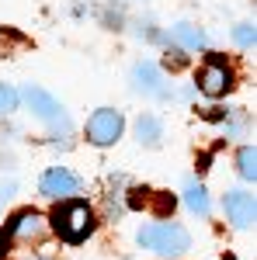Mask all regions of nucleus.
Segmentation results:
<instances>
[{
  "instance_id": "1",
  "label": "nucleus",
  "mask_w": 257,
  "mask_h": 260,
  "mask_svg": "<svg viewBox=\"0 0 257 260\" xmlns=\"http://www.w3.org/2000/svg\"><path fill=\"white\" fill-rule=\"evenodd\" d=\"M94 212H91V205H83L77 198H66L60 201L56 208H52V215H49V229H56L60 233V240L66 243H83L91 233H94Z\"/></svg>"
},
{
  "instance_id": "2",
  "label": "nucleus",
  "mask_w": 257,
  "mask_h": 260,
  "mask_svg": "<svg viewBox=\"0 0 257 260\" xmlns=\"http://www.w3.org/2000/svg\"><path fill=\"white\" fill-rule=\"evenodd\" d=\"M136 243L157 257H178L184 250H191V236L178 222H150L136 233Z\"/></svg>"
},
{
  "instance_id": "3",
  "label": "nucleus",
  "mask_w": 257,
  "mask_h": 260,
  "mask_svg": "<svg viewBox=\"0 0 257 260\" xmlns=\"http://www.w3.org/2000/svg\"><path fill=\"white\" fill-rule=\"evenodd\" d=\"M122 132H125V118L115 108H98L83 125V136L91 146H115L122 139Z\"/></svg>"
},
{
  "instance_id": "4",
  "label": "nucleus",
  "mask_w": 257,
  "mask_h": 260,
  "mask_svg": "<svg viewBox=\"0 0 257 260\" xmlns=\"http://www.w3.org/2000/svg\"><path fill=\"white\" fill-rule=\"evenodd\" d=\"M7 240L11 243H42L45 236H49V219L42 215V212H35V208H24V212H18V215H11V222H7Z\"/></svg>"
},
{
  "instance_id": "5",
  "label": "nucleus",
  "mask_w": 257,
  "mask_h": 260,
  "mask_svg": "<svg viewBox=\"0 0 257 260\" xmlns=\"http://www.w3.org/2000/svg\"><path fill=\"white\" fill-rule=\"evenodd\" d=\"M18 98H24V104L32 108V115H35L39 121L60 125L63 132H66V125H70V121H66V111H63V104H60L56 98H52L49 90H42V87H32V83H28V87L21 90Z\"/></svg>"
},
{
  "instance_id": "6",
  "label": "nucleus",
  "mask_w": 257,
  "mask_h": 260,
  "mask_svg": "<svg viewBox=\"0 0 257 260\" xmlns=\"http://www.w3.org/2000/svg\"><path fill=\"white\" fill-rule=\"evenodd\" d=\"M233 70H230V62L212 56V59H205V66L198 70V90L205 94V98H222L226 90H233Z\"/></svg>"
},
{
  "instance_id": "7",
  "label": "nucleus",
  "mask_w": 257,
  "mask_h": 260,
  "mask_svg": "<svg viewBox=\"0 0 257 260\" xmlns=\"http://www.w3.org/2000/svg\"><path fill=\"white\" fill-rule=\"evenodd\" d=\"M39 191L45 194V198L66 201L70 194L80 191V177L73 174V170H66V167H49V170L39 177Z\"/></svg>"
},
{
  "instance_id": "8",
  "label": "nucleus",
  "mask_w": 257,
  "mask_h": 260,
  "mask_svg": "<svg viewBox=\"0 0 257 260\" xmlns=\"http://www.w3.org/2000/svg\"><path fill=\"white\" fill-rule=\"evenodd\" d=\"M222 208H226V219L233 229H250L257 219V205H254V194H247V191H226L222 194Z\"/></svg>"
},
{
  "instance_id": "9",
  "label": "nucleus",
  "mask_w": 257,
  "mask_h": 260,
  "mask_svg": "<svg viewBox=\"0 0 257 260\" xmlns=\"http://www.w3.org/2000/svg\"><path fill=\"white\" fill-rule=\"evenodd\" d=\"M132 90L146 94V98H160L163 94V73L157 70V62H136L132 66Z\"/></svg>"
},
{
  "instance_id": "10",
  "label": "nucleus",
  "mask_w": 257,
  "mask_h": 260,
  "mask_svg": "<svg viewBox=\"0 0 257 260\" xmlns=\"http://www.w3.org/2000/svg\"><path fill=\"white\" fill-rule=\"evenodd\" d=\"M170 39L178 42L181 52H198V49H205V45H209L205 31L195 28V24H188V21H178V24L170 28Z\"/></svg>"
},
{
  "instance_id": "11",
  "label": "nucleus",
  "mask_w": 257,
  "mask_h": 260,
  "mask_svg": "<svg viewBox=\"0 0 257 260\" xmlns=\"http://www.w3.org/2000/svg\"><path fill=\"white\" fill-rule=\"evenodd\" d=\"M184 205H188L195 215L209 219L212 205H209V191H205V184H198V180H188V187H184Z\"/></svg>"
},
{
  "instance_id": "12",
  "label": "nucleus",
  "mask_w": 257,
  "mask_h": 260,
  "mask_svg": "<svg viewBox=\"0 0 257 260\" xmlns=\"http://www.w3.org/2000/svg\"><path fill=\"white\" fill-rule=\"evenodd\" d=\"M136 136L142 146H157L160 139H163V128H160V121L153 118V115H142V118L136 121Z\"/></svg>"
},
{
  "instance_id": "13",
  "label": "nucleus",
  "mask_w": 257,
  "mask_h": 260,
  "mask_svg": "<svg viewBox=\"0 0 257 260\" xmlns=\"http://www.w3.org/2000/svg\"><path fill=\"white\" fill-rule=\"evenodd\" d=\"M237 174L243 180H254L257 177V149H254V146H240V149H237Z\"/></svg>"
},
{
  "instance_id": "14",
  "label": "nucleus",
  "mask_w": 257,
  "mask_h": 260,
  "mask_svg": "<svg viewBox=\"0 0 257 260\" xmlns=\"http://www.w3.org/2000/svg\"><path fill=\"white\" fill-rule=\"evenodd\" d=\"M129 205H132V208H142V205H150V187H136V191L129 194ZM157 208H160V212H174V198H170V194L157 198Z\"/></svg>"
},
{
  "instance_id": "15",
  "label": "nucleus",
  "mask_w": 257,
  "mask_h": 260,
  "mask_svg": "<svg viewBox=\"0 0 257 260\" xmlns=\"http://www.w3.org/2000/svg\"><path fill=\"white\" fill-rule=\"evenodd\" d=\"M18 104H21L18 90H14L11 83H0V115H14V111H18Z\"/></svg>"
},
{
  "instance_id": "16",
  "label": "nucleus",
  "mask_w": 257,
  "mask_h": 260,
  "mask_svg": "<svg viewBox=\"0 0 257 260\" xmlns=\"http://www.w3.org/2000/svg\"><path fill=\"white\" fill-rule=\"evenodd\" d=\"M233 42H237L240 49H250L254 45V24L250 21H240L237 28H233Z\"/></svg>"
},
{
  "instance_id": "17",
  "label": "nucleus",
  "mask_w": 257,
  "mask_h": 260,
  "mask_svg": "<svg viewBox=\"0 0 257 260\" xmlns=\"http://www.w3.org/2000/svg\"><path fill=\"white\" fill-rule=\"evenodd\" d=\"M14 45H18V49H28V39H21V35H14L11 28H4V31H0V52L7 56V52H11Z\"/></svg>"
},
{
  "instance_id": "18",
  "label": "nucleus",
  "mask_w": 257,
  "mask_h": 260,
  "mask_svg": "<svg viewBox=\"0 0 257 260\" xmlns=\"http://www.w3.org/2000/svg\"><path fill=\"white\" fill-rule=\"evenodd\" d=\"M18 194V180H0V212H4V205Z\"/></svg>"
},
{
  "instance_id": "19",
  "label": "nucleus",
  "mask_w": 257,
  "mask_h": 260,
  "mask_svg": "<svg viewBox=\"0 0 257 260\" xmlns=\"http://www.w3.org/2000/svg\"><path fill=\"white\" fill-rule=\"evenodd\" d=\"M7 246H11V240H7V233L0 229V260H4V253H7Z\"/></svg>"
},
{
  "instance_id": "20",
  "label": "nucleus",
  "mask_w": 257,
  "mask_h": 260,
  "mask_svg": "<svg viewBox=\"0 0 257 260\" xmlns=\"http://www.w3.org/2000/svg\"><path fill=\"white\" fill-rule=\"evenodd\" d=\"M32 260H45V257H32Z\"/></svg>"
}]
</instances>
